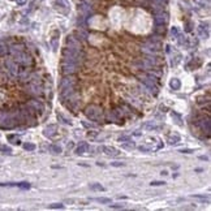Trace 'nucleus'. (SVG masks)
I'll use <instances>...</instances> for the list:
<instances>
[{"label": "nucleus", "instance_id": "nucleus-1", "mask_svg": "<svg viewBox=\"0 0 211 211\" xmlns=\"http://www.w3.org/2000/svg\"><path fill=\"white\" fill-rule=\"evenodd\" d=\"M61 55H63V60L64 61H71L78 65L83 61V58H85L82 48H72L68 46L63 50Z\"/></svg>", "mask_w": 211, "mask_h": 211}, {"label": "nucleus", "instance_id": "nucleus-2", "mask_svg": "<svg viewBox=\"0 0 211 211\" xmlns=\"http://www.w3.org/2000/svg\"><path fill=\"white\" fill-rule=\"evenodd\" d=\"M85 115H86L87 119L98 121V120H102V117H103V112H102L101 107H98V106H95V104H91L85 110Z\"/></svg>", "mask_w": 211, "mask_h": 211}, {"label": "nucleus", "instance_id": "nucleus-3", "mask_svg": "<svg viewBox=\"0 0 211 211\" xmlns=\"http://www.w3.org/2000/svg\"><path fill=\"white\" fill-rule=\"evenodd\" d=\"M80 69V65L74 64V63L71 61H61V72L64 74H72V73H76V72Z\"/></svg>", "mask_w": 211, "mask_h": 211}, {"label": "nucleus", "instance_id": "nucleus-4", "mask_svg": "<svg viewBox=\"0 0 211 211\" xmlns=\"http://www.w3.org/2000/svg\"><path fill=\"white\" fill-rule=\"evenodd\" d=\"M5 68H7V72L9 73L11 77L19 76V64L14 60H11V59L5 60Z\"/></svg>", "mask_w": 211, "mask_h": 211}, {"label": "nucleus", "instance_id": "nucleus-5", "mask_svg": "<svg viewBox=\"0 0 211 211\" xmlns=\"http://www.w3.org/2000/svg\"><path fill=\"white\" fill-rule=\"evenodd\" d=\"M29 106L30 108H31L34 112H39V113H42L44 111V107H43V104L41 103V102H38V101H30L26 103Z\"/></svg>", "mask_w": 211, "mask_h": 211}, {"label": "nucleus", "instance_id": "nucleus-6", "mask_svg": "<svg viewBox=\"0 0 211 211\" xmlns=\"http://www.w3.org/2000/svg\"><path fill=\"white\" fill-rule=\"evenodd\" d=\"M59 37H60V31L59 30H53L52 35H51V46H52L53 51H58L59 48Z\"/></svg>", "mask_w": 211, "mask_h": 211}, {"label": "nucleus", "instance_id": "nucleus-7", "mask_svg": "<svg viewBox=\"0 0 211 211\" xmlns=\"http://www.w3.org/2000/svg\"><path fill=\"white\" fill-rule=\"evenodd\" d=\"M76 85H77V78L67 77V78H64V80L61 81V83H60V89H63V87H68V86H76Z\"/></svg>", "mask_w": 211, "mask_h": 211}, {"label": "nucleus", "instance_id": "nucleus-8", "mask_svg": "<svg viewBox=\"0 0 211 211\" xmlns=\"http://www.w3.org/2000/svg\"><path fill=\"white\" fill-rule=\"evenodd\" d=\"M58 134V126L56 125H48L46 129H44V135L46 137H50V138H53L55 135Z\"/></svg>", "mask_w": 211, "mask_h": 211}, {"label": "nucleus", "instance_id": "nucleus-9", "mask_svg": "<svg viewBox=\"0 0 211 211\" xmlns=\"http://www.w3.org/2000/svg\"><path fill=\"white\" fill-rule=\"evenodd\" d=\"M198 126H200L203 132H206V133L209 134L210 133V119L206 117V119L200 120V121H198Z\"/></svg>", "mask_w": 211, "mask_h": 211}, {"label": "nucleus", "instance_id": "nucleus-10", "mask_svg": "<svg viewBox=\"0 0 211 211\" xmlns=\"http://www.w3.org/2000/svg\"><path fill=\"white\" fill-rule=\"evenodd\" d=\"M55 7H56V9L60 11L61 13H64V14L68 13V5H67V3H65V0H56Z\"/></svg>", "mask_w": 211, "mask_h": 211}, {"label": "nucleus", "instance_id": "nucleus-11", "mask_svg": "<svg viewBox=\"0 0 211 211\" xmlns=\"http://www.w3.org/2000/svg\"><path fill=\"white\" fill-rule=\"evenodd\" d=\"M102 150H103V153L106 154V155H108V156H117L120 154L119 150H116L115 147H110V146L102 147Z\"/></svg>", "mask_w": 211, "mask_h": 211}, {"label": "nucleus", "instance_id": "nucleus-12", "mask_svg": "<svg viewBox=\"0 0 211 211\" xmlns=\"http://www.w3.org/2000/svg\"><path fill=\"white\" fill-rule=\"evenodd\" d=\"M67 46L72 47V48H81L80 42H78L74 37H68L67 38Z\"/></svg>", "mask_w": 211, "mask_h": 211}, {"label": "nucleus", "instance_id": "nucleus-13", "mask_svg": "<svg viewBox=\"0 0 211 211\" xmlns=\"http://www.w3.org/2000/svg\"><path fill=\"white\" fill-rule=\"evenodd\" d=\"M170 86L172 90H180V87H181V82H180L179 78H172V80L170 81Z\"/></svg>", "mask_w": 211, "mask_h": 211}, {"label": "nucleus", "instance_id": "nucleus-14", "mask_svg": "<svg viewBox=\"0 0 211 211\" xmlns=\"http://www.w3.org/2000/svg\"><path fill=\"white\" fill-rule=\"evenodd\" d=\"M87 150H89V145L83 142V143H81L80 146L76 149V154H78V155H82V154H85Z\"/></svg>", "mask_w": 211, "mask_h": 211}, {"label": "nucleus", "instance_id": "nucleus-15", "mask_svg": "<svg viewBox=\"0 0 211 211\" xmlns=\"http://www.w3.org/2000/svg\"><path fill=\"white\" fill-rule=\"evenodd\" d=\"M9 52V47L5 42H0V56H5Z\"/></svg>", "mask_w": 211, "mask_h": 211}, {"label": "nucleus", "instance_id": "nucleus-16", "mask_svg": "<svg viewBox=\"0 0 211 211\" xmlns=\"http://www.w3.org/2000/svg\"><path fill=\"white\" fill-rule=\"evenodd\" d=\"M121 147L123 149H126V150H133V149H135V143L133 142V141H130V140H128L125 142H123V145H121Z\"/></svg>", "mask_w": 211, "mask_h": 211}, {"label": "nucleus", "instance_id": "nucleus-17", "mask_svg": "<svg viewBox=\"0 0 211 211\" xmlns=\"http://www.w3.org/2000/svg\"><path fill=\"white\" fill-rule=\"evenodd\" d=\"M165 21H167V17L165 16H156L155 17V24L158 26H163L165 24Z\"/></svg>", "mask_w": 211, "mask_h": 211}, {"label": "nucleus", "instance_id": "nucleus-18", "mask_svg": "<svg viewBox=\"0 0 211 211\" xmlns=\"http://www.w3.org/2000/svg\"><path fill=\"white\" fill-rule=\"evenodd\" d=\"M167 141H168V143L170 145H175V143H177L180 141V137L177 134H175V135H168L167 137Z\"/></svg>", "mask_w": 211, "mask_h": 211}, {"label": "nucleus", "instance_id": "nucleus-19", "mask_svg": "<svg viewBox=\"0 0 211 211\" xmlns=\"http://www.w3.org/2000/svg\"><path fill=\"white\" fill-rule=\"evenodd\" d=\"M90 189L94 190V192H104L106 190L104 186H102L101 184H91V185H90Z\"/></svg>", "mask_w": 211, "mask_h": 211}, {"label": "nucleus", "instance_id": "nucleus-20", "mask_svg": "<svg viewBox=\"0 0 211 211\" xmlns=\"http://www.w3.org/2000/svg\"><path fill=\"white\" fill-rule=\"evenodd\" d=\"M198 33H200V35L202 38H209V31H207V30H205L203 29V26H200V28H198Z\"/></svg>", "mask_w": 211, "mask_h": 211}, {"label": "nucleus", "instance_id": "nucleus-21", "mask_svg": "<svg viewBox=\"0 0 211 211\" xmlns=\"http://www.w3.org/2000/svg\"><path fill=\"white\" fill-rule=\"evenodd\" d=\"M7 138L9 141H12V143H14V145H20V140L17 138V135H14V134H8L7 135Z\"/></svg>", "mask_w": 211, "mask_h": 211}, {"label": "nucleus", "instance_id": "nucleus-22", "mask_svg": "<svg viewBox=\"0 0 211 211\" xmlns=\"http://www.w3.org/2000/svg\"><path fill=\"white\" fill-rule=\"evenodd\" d=\"M50 150L52 151L53 154H60L61 153V147L58 146V145H51L50 146Z\"/></svg>", "mask_w": 211, "mask_h": 211}, {"label": "nucleus", "instance_id": "nucleus-23", "mask_svg": "<svg viewBox=\"0 0 211 211\" xmlns=\"http://www.w3.org/2000/svg\"><path fill=\"white\" fill-rule=\"evenodd\" d=\"M98 202H101V203H104V205H107V203H111V200L110 198H106V197H99V198H95Z\"/></svg>", "mask_w": 211, "mask_h": 211}, {"label": "nucleus", "instance_id": "nucleus-24", "mask_svg": "<svg viewBox=\"0 0 211 211\" xmlns=\"http://www.w3.org/2000/svg\"><path fill=\"white\" fill-rule=\"evenodd\" d=\"M24 149L28 150V151H33V150H35V145L34 143H25L24 145Z\"/></svg>", "mask_w": 211, "mask_h": 211}, {"label": "nucleus", "instance_id": "nucleus-25", "mask_svg": "<svg viewBox=\"0 0 211 211\" xmlns=\"http://www.w3.org/2000/svg\"><path fill=\"white\" fill-rule=\"evenodd\" d=\"M50 209H64V205H61V203H52V205H50Z\"/></svg>", "mask_w": 211, "mask_h": 211}, {"label": "nucleus", "instance_id": "nucleus-26", "mask_svg": "<svg viewBox=\"0 0 211 211\" xmlns=\"http://www.w3.org/2000/svg\"><path fill=\"white\" fill-rule=\"evenodd\" d=\"M0 150H1V151H4V153H8V154L12 153V149H11V147H8V146H1V147H0Z\"/></svg>", "mask_w": 211, "mask_h": 211}, {"label": "nucleus", "instance_id": "nucleus-27", "mask_svg": "<svg viewBox=\"0 0 211 211\" xmlns=\"http://www.w3.org/2000/svg\"><path fill=\"white\" fill-rule=\"evenodd\" d=\"M96 135H98V132H89V133H87V137L91 138V140H94Z\"/></svg>", "mask_w": 211, "mask_h": 211}, {"label": "nucleus", "instance_id": "nucleus-28", "mask_svg": "<svg viewBox=\"0 0 211 211\" xmlns=\"http://www.w3.org/2000/svg\"><path fill=\"white\" fill-rule=\"evenodd\" d=\"M164 184H165L164 181H153L151 185L153 186H160V185H164Z\"/></svg>", "mask_w": 211, "mask_h": 211}, {"label": "nucleus", "instance_id": "nucleus-29", "mask_svg": "<svg viewBox=\"0 0 211 211\" xmlns=\"http://www.w3.org/2000/svg\"><path fill=\"white\" fill-rule=\"evenodd\" d=\"M185 31H192V24L190 22H186V25H185Z\"/></svg>", "mask_w": 211, "mask_h": 211}, {"label": "nucleus", "instance_id": "nucleus-30", "mask_svg": "<svg viewBox=\"0 0 211 211\" xmlns=\"http://www.w3.org/2000/svg\"><path fill=\"white\" fill-rule=\"evenodd\" d=\"M110 207L111 209H117L119 210V209H123L124 206H123V205H110Z\"/></svg>", "mask_w": 211, "mask_h": 211}, {"label": "nucleus", "instance_id": "nucleus-31", "mask_svg": "<svg viewBox=\"0 0 211 211\" xmlns=\"http://www.w3.org/2000/svg\"><path fill=\"white\" fill-rule=\"evenodd\" d=\"M195 198H198V200H201V201H206V202H209V198H206V197H203V195H194Z\"/></svg>", "mask_w": 211, "mask_h": 211}, {"label": "nucleus", "instance_id": "nucleus-32", "mask_svg": "<svg viewBox=\"0 0 211 211\" xmlns=\"http://www.w3.org/2000/svg\"><path fill=\"white\" fill-rule=\"evenodd\" d=\"M171 33H172V35H173V37H177V35H179V31H177V28H172V30H171Z\"/></svg>", "mask_w": 211, "mask_h": 211}, {"label": "nucleus", "instance_id": "nucleus-33", "mask_svg": "<svg viewBox=\"0 0 211 211\" xmlns=\"http://www.w3.org/2000/svg\"><path fill=\"white\" fill-rule=\"evenodd\" d=\"M113 165V167H123L124 165V163H120V162H115V163H111Z\"/></svg>", "mask_w": 211, "mask_h": 211}, {"label": "nucleus", "instance_id": "nucleus-34", "mask_svg": "<svg viewBox=\"0 0 211 211\" xmlns=\"http://www.w3.org/2000/svg\"><path fill=\"white\" fill-rule=\"evenodd\" d=\"M180 153H186V154H190V153H193V150H189V149H182V150H180Z\"/></svg>", "mask_w": 211, "mask_h": 211}, {"label": "nucleus", "instance_id": "nucleus-35", "mask_svg": "<svg viewBox=\"0 0 211 211\" xmlns=\"http://www.w3.org/2000/svg\"><path fill=\"white\" fill-rule=\"evenodd\" d=\"M140 150L141 151H150V149L149 147H146V146H140Z\"/></svg>", "mask_w": 211, "mask_h": 211}, {"label": "nucleus", "instance_id": "nucleus-36", "mask_svg": "<svg viewBox=\"0 0 211 211\" xmlns=\"http://www.w3.org/2000/svg\"><path fill=\"white\" fill-rule=\"evenodd\" d=\"M16 1H17V4H19V5H24L26 1H28V0H16Z\"/></svg>", "mask_w": 211, "mask_h": 211}]
</instances>
